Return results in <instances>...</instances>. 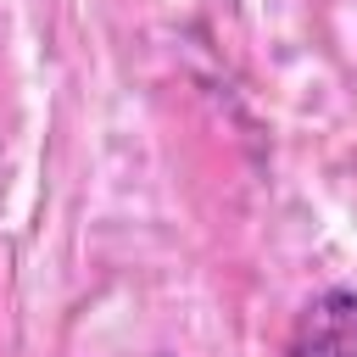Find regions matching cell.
Listing matches in <instances>:
<instances>
[{"label":"cell","mask_w":357,"mask_h":357,"mask_svg":"<svg viewBox=\"0 0 357 357\" xmlns=\"http://www.w3.org/2000/svg\"><path fill=\"white\" fill-rule=\"evenodd\" d=\"M284 357H357V290L329 284L307 296L284 329Z\"/></svg>","instance_id":"6da1fadb"},{"label":"cell","mask_w":357,"mask_h":357,"mask_svg":"<svg viewBox=\"0 0 357 357\" xmlns=\"http://www.w3.org/2000/svg\"><path fill=\"white\" fill-rule=\"evenodd\" d=\"M151 357H167V351H151Z\"/></svg>","instance_id":"7a4b0ae2"}]
</instances>
